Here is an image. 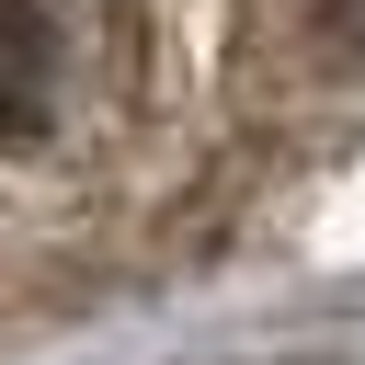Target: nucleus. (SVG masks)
Masks as SVG:
<instances>
[{
  "label": "nucleus",
  "instance_id": "obj_1",
  "mask_svg": "<svg viewBox=\"0 0 365 365\" xmlns=\"http://www.w3.org/2000/svg\"><path fill=\"white\" fill-rule=\"evenodd\" d=\"M68 103V23L46 0H0V160L34 148Z\"/></svg>",
  "mask_w": 365,
  "mask_h": 365
},
{
  "label": "nucleus",
  "instance_id": "obj_2",
  "mask_svg": "<svg viewBox=\"0 0 365 365\" xmlns=\"http://www.w3.org/2000/svg\"><path fill=\"white\" fill-rule=\"evenodd\" d=\"M342 34H354V57H365V0H342Z\"/></svg>",
  "mask_w": 365,
  "mask_h": 365
}]
</instances>
